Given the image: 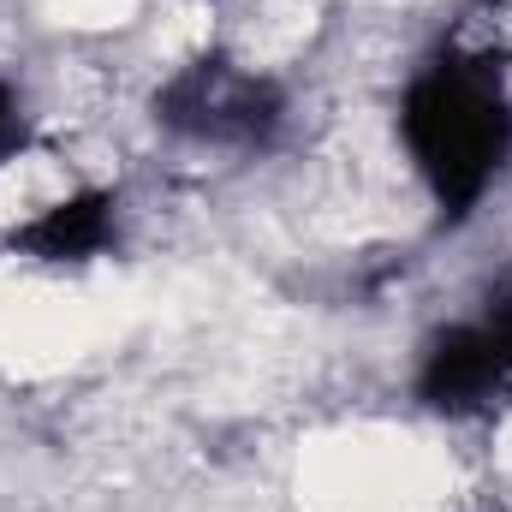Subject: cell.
I'll use <instances>...</instances> for the list:
<instances>
[{
    "instance_id": "cell-1",
    "label": "cell",
    "mask_w": 512,
    "mask_h": 512,
    "mask_svg": "<svg viewBox=\"0 0 512 512\" xmlns=\"http://www.w3.org/2000/svg\"><path fill=\"white\" fill-rule=\"evenodd\" d=\"M411 143L423 155V173L441 197L465 203L483 191L501 143H507V108L489 78H471L459 66L435 72L411 96Z\"/></svg>"
},
{
    "instance_id": "cell-2",
    "label": "cell",
    "mask_w": 512,
    "mask_h": 512,
    "mask_svg": "<svg viewBox=\"0 0 512 512\" xmlns=\"http://www.w3.org/2000/svg\"><path fill=\"white\" fill-rule=\"evenodd\" d=\"M167 120L191 137H262L274 126V108H268V90L256 78H239V72L203 60L191 78L173 84Z\"/></svg>"
}]
</instances>
